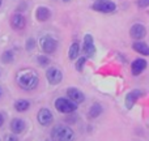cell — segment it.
<instances>
[{"label": "cell", "instance_id": "obj_15", "mask_svg": "<svg viewBox=\"0 0 149 141\" xmlns=\"http://www.w3.org/2000/svg\"><path fill=\"white\" fill-rule=\"evenodd\" d=\"M36 16L39 21H47L50 18V16H51V12L46 7H39L36 12Z\"/></svg>", "mask_w": 149, "mask_h": 141}, {"label": "cell", "instance_id": "obj_6", "mask_svg": "<svg viewBox=\"0 0 149 141\" xmlns=\"http://www.w3.org/2000/svg\"><path fill=\"white\" fill-rule=\"evenodd\" d=\"M46 77H47V80H49L50 84L56 85V84H59V82L62 81L63 74H62V72L58 69V68L51 67V68H49V69H47V72H46Z\"/></svg>", "mask_w": 149, "mask_h": 141}, {"label": "cell", "instance_id": "obj_21", "mask_svg": "<svg viewBox=\"0 0 149 141\" xmlns=\"http://www.w3.org/2000/svg\"><path fill=\"white\" fill-rule=\"evenodd\" d=\"M85 62H86V58H80L76 63V69L79 72H82V67H84Z\"/></svg>", "mask_w": 149, "mask_h": 141}, {"label": "cell", "instance_id": "obj_27", "mask_svg": "<svg viewBox=\"0 0 149 141\" xmlns=\"http://www.w3.org/2000/svg\"><path fill=\"white\" fill-rule=\"evenodd\" d=\"M63 1H65V3H68V1H71V0H63Z\"/></svg>", "mask_w": 149, "mask_h": 141}, {"label": "cell", "instance_id": "obj_25", "mask_svg": "<svg viewBox=\"0 0 149 141\" xmlns=\"http://www.w3.org/2000/svg\"><path fill=\"white\" fill-rule=\"evenodd\" d=\"M5 141H18V139L16 136H13V135H9V136L5 137Z\"/></svg>", "mask_w": 149, "mask_h": 141}, {"label": "cell", "instance_id": "obj_23", "mask_svg": "<svg viewBox=\"0 0 149 141\" xmlns=\"http://www.w3.org/2000/svg\"><path fill=\"white\" fill-rule=\"evenodd\" d=\"M49 62H50V60L47 59L46 56H38V63L41 65H47V64H49Z\"/></svg>", "mask_w": 149, "mask_h": 141}, {"label": "cell", "instance_id": "obj_10", "mask_svg": "<svg viewBox=\"0 0 149 141\" xmlns=\"http://www.w3.org/2000/svg\"><path fill=\"white\" fill-rule=\"evenodd\" d=\"M10 24H12V28L16 29V30H21V29L25 28L26 21L25 17L20 13H16V15L12 16V20H10Z\"/></svg>", "mask_w": 149, "mask_h": 141}, {"label": "cell", "instance_id": "obj_11", "mask_svg": "<svg viewBox=\"0 0 149 141\" xmlns=\"http://www.w3.org/2000/svg\"><path fill=\"white\" fill-rule=\"evenodd\" d=\"M67 94H68V97H70V99L76 103H81V102H84V99H85L84 94H82L79 89H74V88H70V89L67 90Z\"/></svg>", "mask_w": 149, "mask_h": 141}, {"label": "cell", "instance_id": "obj_19", "mask_svg": "<svg viewBox=\"0 0 149 141\" xmlns=\"http://www.w3.org/2000/svg\"><path fill=\"white\" fill-rule=\"evenodd\" d=\"M79 51H80V47H79V43H72V46L70 47V54H68V56H70L71 60L76 59L77 55H79Z\"/></svg>", "mask_w": 149, "mask_h": 141}, {"label": "cell", "instance_id": "obj_7", "mask_svg": "<svg viewBox=\"0 0 149 141\" xmlns=\"http://www.w3.org/2000/svg\"><path fill=\"white\" fill-rule=\"evenodd\" d=\"M38 122L41 126H50V124L52 123V114L50 110H47V108H41V110L38 111Z\"/></svg>", "mask_w": 149, "mask_h": 141}, {"label": "cell", "instance_id": "obj_28", "mask_svg": "<svg viewBox=\"0 0 149 141\" xmlns=\"http://www.w3.org/2000/svg\"><path fill=\"white\" fill-rule=\"evenodd\" d=\"M0 97H1V88H0Z\"/></svg>", "mask_w": 149, "mask_h": 141}, {"label": "cell", "instance_id": "obj_14", "mask_svg": "<svg viewBox=\"0 0 149 141\" xmlns=\"http://www.w3.org/2000/svg\"><path fill=\"white\" fill-rule=\"evenodd\" d=\"M10 128L15 133H22L25 129V122L22 119H13L10 123Z\"/></svg>", "mask_w": 149, "mask_h": 141}, {"label": "cell", "instance_id": "obj_29", "mask_svg": "<svg viewBox=\"0 0 149 141\" xmlns=\"http://www.w3.org/2000/svg\"><path fill=\"white\" fill-rule=\"evenodd\" d=\"M1 3H3V0H0V5H1Z\"/></svg>", "mask_w": 149, "mask_h": 141}, {"label": "cell", "instance_id": "obj_5", "mask_svg": "<svg viewBox=\"0 0 149 141\" xmlns=\"http://www.w3.org/2000/svg\"><path fill=\"white\" fill-rule=\"evenodd\" d=\"M41 47L45 52H47V54H52L58 47V42L55 41L52 37L46 35V37H43V38H41Z\"/></svg>", "mask_w": 149, "mask_h": 141}, {"label": "cell", "instance_id": "obj_20", "mask_svg": "<svg viewBox=\"0 0 149 141\" xmlns=\"http://www.w3.org/2000/svg\"><path fill=\"white\" fill-rule=\"evenodd\" d=\"M13 59H15V58H13L12 51H4L3 52V55H1V62L3 63H5V64H7V63H12Z\"/></svg>", "mask_w": 149, "mask_h": 141}, {"label": "cell", "instance_id": "obj_9", "mask_svg": "<svg viewBox=\"0 0 149 141\" xmlns=\"http://www.w3.org/2000/svg\"><path fill=\"white\" fill-rule=\"evenodd\" d=\"M84 52L88 56H93L95 52V47L93 43V37L90 34H86L84 38Z\"/></svg>", "mask_w": 149, "mask_h": 141}, {"label": "cell", "instance_id": "obj_17", "mask_svg": "<svg viewBox=\"0 0 149 141\" xmlns=\"http://www.w3.org/2000/svg\"><path fill=\"white\" fill-rule=\"evenodd\" d=\"M29 107H30V102L26 101V99H20V101H17V102L15 103V108L17 111H20V113L26 111Z\"/></svg>", "mask_w": 149, "mask_h": 141}, {"label": "cell", "instance_id": "obj_18", "mask_svg": "<svg viewBox=\"0 0 149 141\" xmlns=\"http://www.w3.org/2000/svg\"><path fill=\"white\" fill-rule=\"evenodd\" d=\"M101 113H102V106L98 105V103H94L89 110V116L90 118H97L98 115H101Z\"/></svg>", "mask_w": 149, "mask_h": 141}, {"label": "cell", "instance_id": "obj_12", "mask_svg": "<svg viewBox=\"0 0 149 141\" xmlns=\"http://www.w3.org/2000/svg\"><path fill=\"white\" fill-rule=\"evenodd\" d=\"M141 95H143V93L140 92V90H132V92H130L126 97V107L131 108L132 106L135 105V102H136Z\"/></svg>", "mask_w": 149, "mask_h": 141}, {"label": "cell", "instance_id": "obj_13", "mask_svg": "<svg viewBox=\"0 0 149 141\" xmlns=\"http://www.w3.org/2000/svg\"><path fill=\"white\" fill-rule=\"evenodd\" d=\"M145 67H147V62H145L144 59H136L131 65L132 73H134L135 76H137V74H140L145 69Z\"/></svg>", "mask_w": 149, "mask_h": 141}, {"label": "cell", "instance_id": "obj_30", "mask_svg": "<svg viewBox=\"0 0 149 141\" xmlns=\"http://www.w3.org/2000/svg\"><path fill=\"white\" fill-rule=\"evenodd\" d=\"M47 141H50V140H47Z\"/></svg>", "mask_w": 149, "mask_h": 141}, {"label": "cell", "instance_id": "obj_24", "mask_svg": "<svg viewBox=\"0 0 149 141\" xmlns=\"http://www.w3.org/2000/svg\"><path fill=\"white\" fill-rule=\"evenodd\" d=\"M137 5H139L140 8H145L149 5V0H139L137 1Z\"/></svg>", "mask_w": 149, "mask_h": 141}, {"label": "cell", "instance_id": "obj_8", "mask_svg": "<svg viewBox=\"0 0 149 141\" xmlns=\"http://www.w3.org/2000/svg\"><path fill=\"white\" fill-rule=\"evenodd\" d=\"M130 34H131V37L134 39H141L145 37L147 30H145L144 25H141V24H135L131 28V30H130Z\"/></svg>", "mask_w": 149, "mask_h": 141}, {"label": "cell", "instance_id": "obj_3", "mask_svg": "<svg viewBox=\"0 0 149 141\" xmlns=\"http://www.w3.org/2000/svg\"><path fill=\"white\" fill-rule=\"evenodd\" d=\"M55 108H56L59 113L71 114L77 108V105L71 102V101L65 99V98H58V99L55 101Z\"/></svg>", "mask_w": 149, "mask_h": 141}, {"label": "cell", "instance_id": "obj_16", "mask_svg": "<svg viewBox=\"0 0 149 141\" xmlns=\"http://www.w3.org/2000/svg\"><path fill=\"white\" fill-rule=\"evenodd\" d=\"M134 50L136 52H140L141 55H145V56L149 55V46L143 43V42H136V43H134Z\"/></svg>", "mask_w": 149, "mask_h": 141}, {"label": "cell", "instance_id": "obj_4", "mask_svg": "<svg viewBox=\"0 0 149 141\" xmlns=\"http://www.w3.org/2000/svg\"><path fill=\"white\" fill-rule=\"evenodd\" d=\"M93 9L97 10V12H102V13H110L114 12L116 8L115 3L110 1V0H98L93 4Z\"/></svg>", "mask_w": 149, "mask_h": 141}, {"label": "cell", "instance_id": "obj_22", "mask_svg": "<svg viewBox=\"0 0 149 141\" xmlns=\"http://www.w3.org/2000/svg\"><path fill=\"white\" fill-rule=\"evenodd\" d=\"M34 46H36V42H34V39L33 38H29L28 41H26V50H33L34 49Z\"/></svg>", "mask_w": 149, "mask_h": 141}, {"label": "cell", "instance_id": "obj_26", "mask_svg": "<svg viewBox=\"0 0 149 141\" xmlns=\"http://www.w3.org/2000/svg\"><path fill=\"white\" fill-rule=\"evenodd\" d=\"M3 123H4V116H3V114L0 113V127L3 126Z\"/></svg>", "mask_w": 149, "mask_h": 141}, {"label": "cell", "instance_id": "obj_2", "mask_svg": "<svg viewBox=\"0 0 149 141\" xmlns=\"http://www.w3.org/2000/svg\"><path fill=\"white\" fill-rule=\"evenodd\" d=\"M51 137L54 141H73L74 133L70 127L59 124V126L54 127L51 132Z\"/></svg>", "mask_w": 149, "mask_h": 141}, {"label": "cell", "instance_id": "obj_1", "mask_svg": "<svg viewBox=\"0 0 149 141\" xmlns=\"http://www.w3.org/2000/svg\"><path fill=\"white\" fill-rule=\"evenodd\" d=\"M16 82L24 90H33L38 86L39 77L36 71L33 69H22L16 74Z\"/></svg>", "mask_w": 149, "mask_h": 141}]
</instances>
